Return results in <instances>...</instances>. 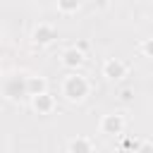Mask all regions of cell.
<instances>
[{
    "label": "cell",
    "instance_id": "cell-1",
    "mask_svg": "<svg viewBox=\"0 0 153 153\" xmlns=\"http://www.w3.org/2000/svg\"><path fill=\"white\" fill-rule=\"evenodd\" d=\"M60 91H62L65 100H69V103H84V100L91 96L93 84L88 81V76H84V74H79V72H69V74L62 79Z\"/></svg>",
    "mask_w": 153,
    "mask_h": 153
},
{
    "label": "cell",
    "instance_id": "cell-2",
    "mask_svg": "<svg viewBox=\"0 0 153 153\" xmlns=\"http://www.w3.org/2000/svg\"><path fill=\"white\" fill-rule=\"evenodd\" d=\"M0 93L7 100H19L26 96V74H7L0 81Z\"/></svg>",
    "mask_w": 153,
    "mask_h": 153
},
{
    "label": "cell",
    "instance_id": "cell-3",
    "mask_svg": "<svg viewBox=\"0 0 153 153\" xmlns=\"http://www.w3.org/2000/svg\"><path fill=\"white\" fill-rule=\"evenodd\" d=\"M127 129V117L122 112H108L98 122V131L105 136H122Z\"/></svg>",
    "mask_w": 153,
    "mask_h": 153
},
{
    "label": "cell",
    "instance_id": "cell-4",
    "mask_svg": "<svg viewBox=\"0 0 153 153\" xmlns=\"http://www.w3.org/2000/svg\"><path fill=\"white\" fill-rule=\"evenodd\" d=\"M100 74L108 81H122L129 74V62L122 60V57H105L103 65H100Z\"/></svg>",
    "mask_w": 153,
    "mask_h": 153
},
{
    "label": "cell",
    "instance_id": "cell-5",
    "mask_svg": "<svg viewBox=\"0 0 153 153\" xmlns=\"http://www.w3.org/2000/svg\"><path fill=\"white\" fill-rule=\"evenodd\" d=\"M55 38H57V29H55L53 22H38V24L31 29V43L38 45V48L50 45Z\"/></svg>",
    "mask_w": 153,
    "mask_h": 153
},
{
    "label": "cell",
    "instance_id": "cell-6",
    "mask_svg": "<svg viewBox=\"0 0 153 153\" xmlns=\"http://www.w3.org/2000/svg\"><path fill=\"white\" fill-rule=\"evenodd\" d=\"M31 108H33V112H38V115H53L55 108H57V98H55L50 91H43V93H38V96H31Z\"/></svg>",
    "mask_w": 153,
    "mask_h": 153
},
{
    "label": "cell",
    "instance_id": "cell-7",
    "mask_svg": "<svg viewBox=\"0 0 153 153\" xmlns=\"http://www.w3.org/2000/svg\"><path fill=\"white\" fill-rule=\"evenodd\" d=\"M84 62H86V55H84V53H79L74 45H67V48L60 53V65H62V67H67V69H72V72H76Z\"/></svg>",
    "mask_w": 153,
    "mask_h": 153
},
{
    "label": "cell",
    "instance_id": "cell-8",
    "mask_svg": "<svg viewBox=\"0 0 153 153\" xmlns=\"http://www.w3.org/2000/svg\"><path fill=\"white\" fill-rule=\"evenodd\" d=\"M43 91H48V79L41 74H26V96L31 98V96H38Z\"/></svg>",
    "mask_w": 153,
    "mask_h": 153
},
{
    "label": "cell",
    "instance_id": "cell-9",
    "mask_svg": "<svg viewBox=\"0 0 153 153\" xmlns=\"http://www.w3.org/2000/svg\"><path fill=\"white\" fill-rule=\"evenodd\" d=\"M67 153H93V141L88 136H74L67 146Z\"/></svg>",
    "mask_w": 153,
    "mask_h": 153
},
{
    "label": "cell",
    "instance_id": "cell-10",
    "mask_svg": "<svg viewBox=\"0 0 153 153\" xmlns=\"http://www.w3.org/2000/svg\"><path fill=\"white\" fill-rule=\"evenodd\" d=\"M81 10V2L72 0V2H57V12L60 14H76Z\"/></svg>",
    "mask_w": 153,
    "mask_h": 153
},
{
    "label": "cell",
    "instance_id": "cell-11",
    "mask_svg": "<svg viewBox=\"0 0 153 153\" xmlns=\"http://www.w3.org/2000/svg\"><path fill=\"white\" fill-rule=\"evenodd\" d=\"M139 53H141V57H153V38H143L141 43H139Z\"/></svg>",
    "mask_w": 153,
    "mask_h": 153
},
{
    "label": "cell",
    "instance_id": "cell-12",
    "mask_svg": "<svg viewBox=\"0 0 153 153\" xmlns=\"http://www.w3.org/2000/svg\"><path fill=\"white\" fill-rule=\"evenodd\" d=\"M117 98H120V103H131L134 100V86H122L120 91H117Z\"/></svg>",
    "mask_w": 153,
    "mask_h": 153
},
{
    "label": "cell",
    "instance_id": "cell-13",
    "mask_svg": "<svg viewBox=\"0 0 153 153\" xmlns=\"http://www.w3.org/2000/svg\"><path fill=\"white\" fill-rule=\"evenodd\" d=\"M134 153H153V146H151V141H141L139 146H136V151Z\"/></svg>",
    "mask_w": 153,
    "mask_h": 153
},
{
    "label": "cell",
    "instance_id": "cell-14",
    "mask_svg": "<svg viewBox=\"0 0 153 153\" xmlns=\"http://www.w3.org/2000/svg\"><path fill=\"white\" fill-rule=\"evenodd\" d=\"M74 48H76L79 53H84V55H86V53H88V41H76V43H74Z\"/></svg>",
    "mask_w": 153,
    "mask_h": 153
}]
</instances>
